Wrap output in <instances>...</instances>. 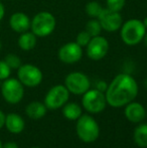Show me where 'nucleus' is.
<instances>
[{"mask_svg": "<svg viewBox=\"0 0 147 148\" xmlns=\"http://www.w3.org/2000/svg\"><path fill=\"white\" fill-rule=\"evenodd\" d=\"M91 38H92V36L84 29L78 33V35H77V37H76V42L78 43L79 45H81L82 47H86L87 45L90 42Z\"/></svg>", "mask_w": 147, "mask_h": 148, "instance_id": "23", "label": "nucleus"}, {"mask_svg": "<svg viewBox=\"0 0 147 148\" xmlns=\"http://www.w3.org/2000/svg\"><path fill=\"white\" fill-rule=\"evenodd\" d=\"M142 22H143V24H144V26L146 27V29H147V16L145 18H144L143 20H142Z\"/></svg>", "mask_w": 147, "mask_h": 148, "instance_id": "31", "label": "nucleus"}, {"mask_svg": "<svg viewBox=\"0 0 147 148\" xmlns=\"http://www.w3.org/2000/svg\"><path fill=\"white\" fill-rule=\"evenodd\" d=\"M4 15H5V7H4L3 3L0 1V22H1L2 19H3Z\"/></svg>", "mask_w": 147, "mask_h": 148, "instance_id": "28", "label": "nucleus"}, {"mask_svg": "<svg viewBox=\"0 0 147 148\" xmlns=\"http://www.w3.org/2000/svg\"><path fill=\"white\" fill-rule=\"evenodd\" d=\"M11 74V69L3 60H0V81H4L8 79Z\"/></svg>", "mask_w": 147, "mask_h": 148, "instance_id": "25", "label": "nucleus"}, {"mask_svg": "<svg viewBox=\"0 0 147 148\" xmlns=\"http://www.w3.org/2000/svg\"><path fill=\"white\" fill-rule=\"evenodd\" d=\"M109 41L102 35H97L91 38L86 47L87 57L92 60H100L104 59L109 51Z\"/></svg>", "mask_w": 147, "mask_h": 148, "instance_id": "10", "label": "nucleus"}, {"mask_svg": "<svg viewBox=\"0 0 147 148\" xmlns=\"http://www.w3.org/2000/svg\"><path fill=\"white\" fill-rule=\"evenodd\" d=\"M5 117H6V115L1 111V110H0V129L4 126V123H5Z\"/></svg>", "mask_w": 147, "mask_h": 148, "instance_id": "29", "label": "nucleus"}, {"mask_svg": "<svg viewBox=\"0 0 147 148\" xmlns=\"http://www.w3.org/2000/svg\"><path fill=\"white\" fill-rule=\"evenodd\" d=\"M98 20L103 30L107 32H115L121 28L123 24V18L120 12L114 11L109 8H103L102 12L98 16Z\"/></svg>", "mask_w": 147, "mask_h": 148, "instance_id": "11", "label": "nucleus"}, {"mask_svg": "<svg viewBox=\"0 0 147 148\" xmlns=\"http://www.w3.org/2000/svg\"><path fill=\"white\" fill-rule=\"evenodd\" d=\"M146 31L147 29L142 20L132 18L123 22L120 28V37L126 45L134 47L142 42Z\"/></svg>", "mask_w": 147, "mask_h": 148, "instance_id": "2", "label": "nucleus"}, {"mask_svg": "<svg viewBox=\"0 0 147 148\" xmlns=\"http://www.w3.org/2000/svg\"><path fill=\"white\" fill-rule=\"evenodd\" d=\"M133 139L136 145L141 148L147 147V124H139L134 130Z\"/></svg>", "mask_w": 147, "mask_h": 148, "instance_id": "19", "label": "nucleus"}, {"mask_svg": "<svg viewBox=\"0 0 147 148\" xmlns=\"http://www.w3.org/2000/svg\"><path fill=\"white\" fill-rule=\"evenodd\" d=\"M138 84L129 74H119L108 85L105 96L107 104L114 108H121L134 101L138 95Z\"/></svg>", "mask_w": 147, "mask_h": 148, "instance_id": "1", "label": "nucleus"}, {"mask_svg": "<svg viewBox=\"0 0 147 148\" xmlns=\"http://www.w3.org/2000/svg\"><path fill=\"white\" fill-rule=\"evenodd\" d=\"M4 126L12 134H19L24 130L25 122L20 115L16 113H10L6 115Z\"/></svg>", "mask_w": 147, "mask_h": 148, "instance_id": "15", "label": "nucleus"}, {"mask_svg": "<svg viewBox=\"0 0 147 148\" xmlns=\"http://www.w3.org/2000/svg\"><path fill=\"white\" fill-rule=\"evenodd\" d=\"M30 148H40V147H36V146H34V147H30Z\"/></svg>", "mask_w": 147, "mask_h": 148, "instance_id": "34", "label": "nucleus"}, {"mask_svg": "<svg viewBox=\"0 0 147 148\" xmlns=\"http://www.w3.org/2000/svg\"><path fill=\"white\" fill-rule=\"evenodd\" d=\"M70 92L65 85H55L49 90L44 98V105L49 110H57L68 103Z\"/></svg>", "mask_w": 147, "mask_h": 148, "instance_id": "8", "label": "nucleus"}, {"mask_svg": "<svg viewBox=\"0 0 147 148\" xmlns=\"http://www.w3.org/2000/svg\"><path fill=\"white\" fill-rule=\"evenodd\" d=\"M82 105L87 112L91 114H98L105 110L107 106V100L105 93L99 91L96 88L89 89L83 94Z\"/></svg>", "mask_w": 147, "mask_h": 148, "instance_id": "5", "label": "nucleus"}, {"mask_svg": "<svg viewBox=\"0 0 147 148\" xmlns=\"http://www.w3.org/2000/svg\"><path fill=\"white\" fill-rule=\"evenodd\" d=\"M37 42V36L34 34L32 31H25V32L20 33L19 37H18V47L20 49L24 51H29L34 49L36 45Z\"/></svg>", "mask_w": 147, "mask_h": 148, "instance_id": "17", "label": "nucleus"}, {"mask_svg": "<svg viewBox=\"0 0 147 148\" xmlns=\"http://www.w3.org/2000/svg\"><path fill=\"white\" fill-rule=\"evenodd\" d=\"M107 88H108V85H107V83L105 82V81H99V82L96 84V89L101 92H103V93L106 92Z\"/></svg>", "mask_w": 147, "mask_h": 148, "instance_id": "26", "label": "nucleus"}, {"mask_svg": "<svg viewBox=\"0 0 147 148\" xmlns=\"http://www.w3.org/2000/svg\"><path fill=\"white\" fill-rule=\"evenodd\" d=\"M146 117H147V111H146Z\"/></svg>", "mask_w": 147, "mask_h": 148, "instance_id": "35", "label": "nucleus"}, {"mask_svg": "<svg viewBox=\"0 0 147 148\" xmlns=\"http://www.w3.org/2000/svg\"><path fill=\"white\" fill-rule=\"evenodd\" d=\"M2 145L3 144H2V141H1V139H0V148H2Z\"/></svg>", "mask_w": 147, "mask_h": 148, "instance_id": "33", "label": "nucleus"}, {"mask_svg": "<svg viewBox=\"0 0 147 148\" xmlns=\"http://www.w3.org/2000/svg\"><path fill=\"white\" fill-rule=\"evenodd\" d=\"M107 8L114 11L121 12L126 4V0H106Z\"/></svg>", "mask_w": 147, "mask_h": 148, "instance_id": "24", "label": "nucleus"}, {"mask_svg": "<svg viewBox=\"0 0 147 148\" xmlns=\"http://www.w3.org/2000/svg\"><path fill=\"white\" fill-rule=\"evenodd\" d=\"M65 86L74 95H83L91 87V81L86 74L82 72H72L66 77Z\"/></svg>", "mask_w": 147, "mask_h": 148, "instance_id": "9", "label": "nucleus"}, {"mask_svg": "<svg viewBox=\"0 0 147 148\" xmlns=\"http://www.w3.org/2000/svg\"><path fill=\"white\" fill-rule=\"evenodd\" d=\"M2 49V42H1V39H0V51H1Z\"/></svg>", "mask_w": 147, "mask_h": 148, "instance_id": "32", "label": "nucleus"}, {"mask_svg": "<svg viewBox=\"0 0 147 148\" xmlns=\"http://www.w3.org/2000/svg\"><path fill=\"white\" fill-rule=\"evenodd\" d=\"M142 42L144 43V45H145V47L147 49V31H146L145 35H144V37H143V40H142Z\"/></svg>", "mask_w": 147, "mask_h": 148, "instance_id": "30", "label": "nucleus"}, {"mask_svg": "<svg viewBox=\"0 0 147 148\" xmlns=\"http://www.w3.org/2000/svg\"><path fill=\"white\" fill-rule=\"evenodd\" d=\"M2 148H19V147H18V145L16 144L15 142H13V141H8V142L4 143V144L2 145Z\"/></svg>", "mask_w": 147, "mask_h": 148, "instance_id": "27", "label": "nucleus"}, {"mask_svg": "<svg viewBox=\"0 0 147 148\" xmlns=\"http://www.w3.org/2000/svg\"><path fill=\"white\" fill-rule=\"evenodd\" d=\"M47 108L44 103H41L38 101L30 102L25 108V113L32 120H39L43 118L46 114Z\"/></svg>", "mask_w": 147, "mask_h": 148, "instance_id": "16", "label": "nucleus"}, {"mask_svg": "<svg viewBox=\"0 0 147 148\" xmlns=\"http://www.w3.org/2000/svg\"><path fill=\"white\" fill-rule=\"evenodd\" d=\"M76 131L78 137L85 143H93L100 136L99 124L92 116L84 114L77 120Z\"/></svg>", "mask_w": 147, "mask_h": 148, "instance_id": "3", "label": "nucleus"}, {"mask_svg": "<svg viewBox=\"0 0 147 148\" xmlns=\"http://www.w3.org/2000/svg\"><path fill=\"white\" fill-rule=\"evenodd\" d=\"M4 62L9 66V68L11 70H18L19 66H21V60L15 53H8L6 55V57L4 58Z\"/></svg>", "mask_w": 147, "mask_h": 148, "instance_id": "22", "label": "nucleus"}, {"mask_svg": "<svg viewBox=\"0 0 147 148\" xmlns=\"http://www.w3.org/2000/svg\"><path fill=\"white\" fill-rule=\"evenodd\" d=\"M63 115L70 121H77L83 115V110L77 103H66L63 108Z\"/></svg>", "mask_w": 147, "mask_h": 148, "instance_id": "18", "label": "nucleus"}, {"mask_svg": "<svg viewBox=\"0 0 147 148\" xmlns=\"http://www.w3.org/2000/svg\"><path fill=\"white\" fill-rule=\"evenodd\" d=\"M57 20L53 13L40 11L32 17L30 29L37 37H46L55 31Z\"/></svg>", "mask_w": 147, "mask_h": 148, "instance_id": "4", "label": "nucleus"}, {"mask_svg": "<svg viewBox=\"0 0 147 148\" xmlns=\"http://www.w3.org/2000/svg\"><path fill=\"white\" fill-rule=\"evenodd\" d=\"M103 6L97 1H89L85 6V11L87 15L90 16L91 18H98L100 13L103 10Z\"/></svg>", "mask_w": 147, "mask_h": 148, "instance_id": "20", "label": "nucleus"}, {"mask_svg": "<svg viewBox=\"0 0 147 148\" xmlns=\"http://www.w3.org/2000/svg\"><path fill=\"white\" fill-rule=\"evenodd\" d=\"M17 78L23 86L34 88L41 84L43 74L38 66L32 64H24L17 70Z\"/></svg>", "mask_w": 147, "mask_h": 148, "instance_id": "7", "label": "nucleus"}, {"mask_svg": "<svg viewBox=\"0 0 147 148\" xmlns=\"http://www.w3.org/2000/svg\"><path fill=\"white\" fill-rule=\"evenodd\" d=\"M85 30L89 33L92 37L97 36V35H101L103 28L100 24V21L98 20V18H91L86 24V28Z\"/></svg>", "mask_w": 147, "mask_h": 148, "instance_id": "21", "label": "nucleus"}, {"mask_svg": "<svg viewBox=\"0 0 147 148\" xmlns=\"http://www.w3.org/2000/svg\"><path fill=\"white\" fill-rule=\"evenodd\" d=\"M31 19L23 12H15L9 18V25L11 29L17 33L25 32L30 29Z\"/></svg>", "mask_w": 147, "mask_h": 148, "instance_id": "14", "label": "nucleus"}, {"mask_svg": "<svg viewBox=\"0 0 147 148\" xmlns=\"http://www.w3.org/2000/svg\"><path fill=\"white\" fill-rule=\"evenodd\" d=\"M23 85L18 79L8 78L3 81L1 85V94L7 103L15 105L18 104L24 96Z\"/></svg>", "mask_w": 147, "mask_h": 148, "instance_id": "6", "label": "nucleus"}, {"mask_svg": "<svg viewBox=\"0 0 147 148\" xmlns=\"http://www.w3.org/2000/svg\"><path fill=\"white\" fill-rule=\"evenodd\" d=\"M83 53H84L83 47L79 45L76 41H71L59 47L57 51V58L64 64H73L82 60Z\"/></svg>", "mask_w": 147, "mask_h": 148, "instance_id": "12", "label": "nucleus"}, {"mask_svg": "<svg viewBox=\"0 0 147 148\" xmlns=\"http://www.w3.org/2000/svg\"><path fill=\"white\" fill-rule=\"evenodd\" d=\"M124 114L130 122L140 123L146 118V109L140 103L132 101L125 106Z\"/></svg>", "mask_w": 147, "mask_h": 148, "instance_id": "13", "label": "nucleus"}]
</instances>
